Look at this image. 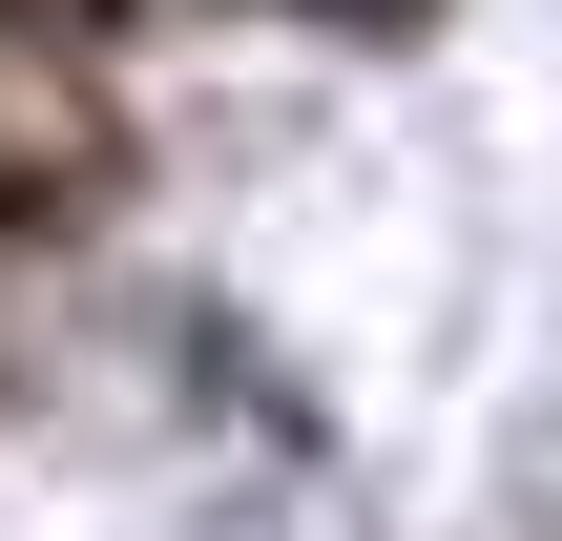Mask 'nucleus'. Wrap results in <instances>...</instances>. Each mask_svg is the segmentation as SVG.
Masks as SVG:
<instances>
[{
	"mask_svg": "<svg viewBox=\"0 0 562 541\" xmlns=\"http://www.w3.org/2000/svg\"><path fill=\"white\" fill-rule=\"evenodd\" d=\"M313 21H334V0H313ZM355 21H417V0H355Z\"/></svg>",
	"mask_w": 562,
	"mask_h": 541,
	"instance_id": "nucleus-1",
	"label": "nucleus"
}]
</instances>
